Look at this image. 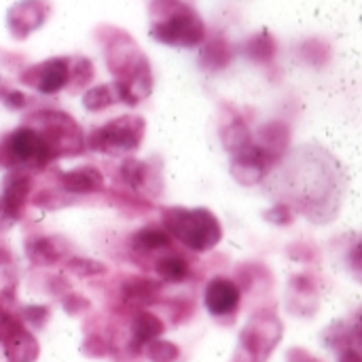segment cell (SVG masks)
Segmentation results:
<instances>
[{"label": "cell", "instance_id": "obj_1", "mask_svg": "<svg viewBox=\"0 0 362 362\" xmlns=\"http://www.w3.org/2000/svg\"><path fill=\"white\" fill-rule=\"evenodd\" d=\"M106 64L115 74V87L123 104L136 106L153 91V70L146 55L138 49L129 34L117 32V38L108 40Z\"/></svg>", "mask_w": 362, "mask_h": 362}, {"label": "cell", "instance_id": "obj_2", "mask_svg": "<svg viewBox=\"0 0 362 362\" xmlns=\"http://www.w3.org/2000/svg\"><path fill=\"white\" fill-rule=\"evenodd\" d=\"M151 36L168 47L191 49L206 40V23L195 8L180 0H155L151 4Z\"/></svg>", "mask_w": 362, "mask_h": 362}, {"label": "cell", "instance_id": "obj_3", "mask_svg": "<svg viewBox=\"0 0 362 362\" xmlns=\"http://www.w3.org/2000/svg\"><path fill=\"white\" fill-rule=\"evenodd\" d=\"M161 223L172 240L193 252H208L223 240L221 221L208 208H165L161 212Z\"/></svg>", "mask_w": 362, "mask_h": 362}, {"label": "cell", "instance_id": "obj_4", "mask_svg": "<svg viewBox=\"0 0 362 362\" xmlns=\"http://www.w3.org/2000/svg\"><path fill=\"white\" fill-rule=\"evenodd\" d=\"M25 123L32 125L40 134L45 146L49 148L53 159L72 157V155H78L85 151L83 129L68 112L51 110V108L36 110V112L28 115Z\"/></svg>", "mask_w": 362, "mask_h": 362}, {"label": "cell", "instance_id": "obj_5", "mask_svg": "<svg viewBox=\"0 0 362 362\" xmlns=\"http://www.w3.org/2000/svg\"><path fill=\"white\" fill-rule=\"evenodd\" d=\"M144 134H146V121L142 117L123 115L108 121L102 127H95L85 138V148L110 157H125L140 148Z\"/></svg>", "mask_w": 362, "mask_h": 362}, {"label": "cell", "instance_id": "obj_6", "mask_svg": "<svg viewBox=\"0 0 362 362\" xmlns=\"http://www.w3.org/2000/svg\"><path fill=\"white\" fill-rule=\"evenodd\" d=\"M284 335V325L278 314L263 310L255 314L244 331L240 333L238 350L233 362H267L274 350L280 346Z\"/></svg>", "mask_w": 362, "mask_h": 362}, {"label": "cell", "instance_id": "obj_7", "mask_svg": "<svg viewBox=\"0 0 362 362\" xmlns=\"http://www.w3.org/2000/svg\"><path fill=\"white\" fill-rule=\"evenodd\" d=\"M53 159L49 148L45 146L40 134L23 123L11 134L0 140V165L15 170V168H47Z\"/></svg>", "mask_w": 362, "mask_h": 362}, {"label": "cell", "instance_id": "obj_8", "mask_svg": "<svg viewBox=\"0 0 362 362\" xmlns=\"http://www.w3.org/2000/svg\"><path fill=\"white\" fill-rule=\"evenodd\" d=\"M278 161H280V155L267 151L265 146H261L252 140L248 146L233 153L231 176L244 187H255L276 168Z\"/></svg>", "mask_w": 362, "mask_h": 362}, {"label": "cell", "instance_id": "obj_9", "mask_svg": "<svg viewBox=\"0 0 362 362\" xmlns=\"http://www.w3.org/2000/svg\"><path fill=\"white\" fill-rule=\"evenodd\" d=\"M30 193L32 176L19 170H11L0 191V229H8L23 216Z\"/></svg>", "mask_w": 362, "mask_h": 362}, {"label": "cell", "instance_id": "obj_10", "mask_svg": "<svg viewBox=\"0 0 362 362\" xmlns=\"http://www.w3.org/2000/svg\"><path fill=\"white\" fill-rule=\"evenodd\" d=\"M68 76H70L68 57H51L30 66L21 74V83L36 89L42 95H53L59 93L64 87H68Z\"/></svg>", "mask_w": 362, "mask_h": 362}, {"label": "cell", "instance_id": "obj_11", "mask_svg": "<svg viewBox=\"0 0 362 362\" xmlns=\"http://www.w3.org/2000/svg\"><path fill=\"white\" fill-rule=\"evenodd\" d=\"M49 2L47 0H19L6 11V25L8 32L17 38L23 40L32 32H36L49 17Z\"/></svg>", "mask_w": 362, "mask_h": 362}, {"label": "cell", "instance_id": "obj_12", "mask_svg": "<svg viewBox=\"0 0 362 362\" xmlns=\"http://www.w3.org/2000/svg\"><path fill=\"white\" fill-rule=\"evenodd\" d=\"M240 301H242V288L233 280L218 276L208 282L204 293V305L212 316L216 318L233 316L240 308Z\"/></svg>", "mask_w": 362, "mask_h": 362}, {"label": "cell", "instance_id": "obj_13", "mask_svg": "<svg viewBox=\"0 0 362 362\" xmlns=\"http://www.w3.org/2000/svg\"><path fill=\"white\" fill-rule=\"evenodd\" d=\"M70 246L66 240L55 235H36L25 242V255L34 265L49 267L57 265L64 257H68Z\"/></svg>", "mask_w": 362, "mask_h": 362}, {"label": "cell", "instance_id": "obj_14", "mask_svg": "<svg viewBox=\"0 0 362 362\" xmlns=\"http://www.w3.org/2000/svg\"><path fill=\"white\" fill-rule=\"evenodd\" d=\"M121 172V178L127 187H132L136 193H142V195H157L161 193L157 189V182H159V174L153 170L151 163L146 161H140V159H125L119 168Z\"/></svg>", "mask_w": 362, "mask_h": 362}, {"label": "cell", "instance_id": "obj_15", "mask_svg": "<svg viewBox=\"0 0 362 362\" xmlns=\"http://www.w3.org/2000/svg\"><path fill=\"white\" fill-rule=\"evenodd\" d=\"M59 185L66 193L72 195H89L104 189V174L95 165H81L68 172H62Z\"/></svg>", "mask_w": 362, "mask_h": 362}, {"label": "cell", "instance_id": "obj_16", "mask_svg": "<svg viewBox=\"0 0 362 362\" xmlns=\"http://www.w3.org/2000/svg\"><path fill=\"white\" fill-rule=\"evenodd\" d=\"M4 358L6 362H36L40 356V346L36 337L21 327L4 337Z\"/></svg>", "mask_w": 362, "mask_h": 362}, {"label": "cell", "instance_id": "obj_17", "mask_svg": "<svg viewBox=\"0 0 362 362\" xmlns=\"http://www.w3.org/2000/svg\"><path fill=\"white\" fill-rule=\"evenodd\" d=\"M159 293H161V284L148 278H132L123 284V301L136 310L155 303Z\"/></svg>", "mask_w": 362, "mask_h": 362}, {"label": "cell", "instance_id": "obj_18", "mask_svg": "<svg viewBox=\"0 0 362 362\" xmlns=\"http://www.w3.org/2000/svg\"><path fill=\"white\" fill-rule=\"evenodd\" d=\"M163 331H165V327H163L159 316L144 312V310H138V314L132 320V348L142 350L146 344L161 337Z\"/></svg>", "mask_w": 362, "mask_h": 362}, {"label": "cell", "instance_id": "obj_19", "mask_svg": "<svg viewBox=\"0 0 362 362\" xmlns=\"http://www.w3.org/2000/svg\"><path fill=\"white\" fill-rule=\"evenodd\" d=\"M170 246H172L170 233L163 227H157V225L142 227L132 238V248L138 255H155V252L168 250Z\"/></svg>", "mask_w": 362, "mask_h": 362}, {"label": "cell", "instance_id": "obj_20", "mask_svg": "<svg viewBox=\"0 0 362 362\" xmlns=\"http://www.w3.org/2000/svg\"><path fill=\"white\" fill-rule=\"evenodd\" d=\"M257 144L265 146L267 151L276 153V155H284L288 142H291V129L286 123L282 121H269L265 123L259 132H257V138H252Z\"/></svg>", "mask_w": 362, "mask_h": 362}, {"label": "cell", "instance_id": "obj_21", "mask_svg": "<svg viewBox=\"0 0 362 362\" xmlns=\"http://www.w3.org/2000/svg\"><path fill=\"white\" fill-rule=\"evenodd\" d=\"M155 274L159 276V280L170 282V284H180L191 276V265L185 257L180 255H165L159 257L155 263Z\"/></svg>", "mask_w": 362, "mask_h": 362}, {"label": "cell", "instance_id": "obj_22", "mask_svg": "<svg viewBox=\"0 0 362 362\" xmlns=\"http://www.w3.org/2000/svg\"><path fill=\"white\" fill-rule=\"evenodd\" d=\"M121 98H119V91L115 87V83L110 85H95L91 89L85 91L83 95V106L91 112H100V110H106L110 108L112 104H119Z\"/></svg>", "mask_w": 362, "mask_h": 362}, {"label": "cell", "instance_id": "obj_23", "mask_svg": "<svg viewBox=\"0 0 362 362\" xmlns=\"http://www.w3.org/2000/svg\"><path fill=\"white\" fill-rule=\"evenodd\" d=\"M199 59H202V66L206 70H223L231 62L229 45L223 38H212L210 42H206Z\"/></svg>", "mask_w": 362, "mask_h": 362}, {"label": "cell", "instance_id": "obj_24", "mask_svg": "<svg viewBox=\"0 0 362 362\" xmlns=\"http://www.w3.org/2000/svg\"><path fill=\"white\" fill-rule=\"evenodd\" d=\"M250 142H252V134H250L246 121H242L240 117L233 119L231 123H227V127H223V144L231 155L242 151Z\"/></svg>", "mask_w": 362, "mask_h": 362}, {"label": "cell", "instance_id": "obj_25", "mask_svg": "<svg viewBox=\"0 0 362 362\" xmlns=\"http://www.w3.org/2000/svg\"><path fill=\"white\" fill-rule=\"evenodd\" d=\"M68 66H70V76H68V87L76 89H85L91 78H93V64L87 57H68Z\"/></svg>", "mask_w": 362, "mask_h": 362}, {"label": "cell", "instance_id": "obj_26", "mask_svg": "<svg viewBox=\"0 0 362 362\" xmlns=\"http://www.w3.org/2000/svg\"><path fill=\"white\" fill-rule=\"evenodd\" d=\"M144 348H146V358L151 362H176L180 358V348L159 337L146 344Z\"/></svg>", "mask_w": 362, "mask_h": 362}, {"label": "cell", "instance_id": "obj_27", "mask_svg": "<svg viewBox=\"0 0 362 362\" xmlns=\"http://www.w3.org/2000/svg\"><path fill=\"white\" fill-rule=\"evenodd\" d=\"M66 269L78 278H93V276H102L108 272V267L95 259H85V257H70L66 263Z\"/></svg>", "mask_w": 362, "mask_h": 362}, {"label": "cell", "instance_id": "obj_28", "mask_svg": "<svg viewBox=\"0 0 362 362\" xmlns=\"http://www.w3.org/2000/svg\"><path fill=\"white\" fill-rule=\"evenodd\" d=\"M246 53L248 57H252L255 62H269L276 53V42L269 34H257L255 38L248 40L246 45Z\"/></svg>", "mask_w": 362, "mask_h": 362}, {"label": "cell", "instance_id": "obj_29", "mask_svg": "<svg viewBox=\"0 0 362 362\" xmlns=\"http://www.w3.org/2000/svg\"><path fill=\"white\" fill-rule=\"evenodd\" d=\"M263 218L265 221H269L272 225H288L293 218H295V214H293V210L288 208V206H284V204H280V206H274L272 210H267L265 214H263Z\"/></svg>", "mask_w": 362, "mask_h": 362}, {"label": "cell", "instance_id": "obj_30", "mask_svg": "<svg viewBox=\"0 0 362 362\" xmlns=\"http://www.w3.org/2000/svg\"><path fill=\"white\" fill-rule=\"evenodd\" d=\"M62 305H64V310L70 316H81L83 312L89 310V301L85 297H81V295H74V293H70L68 297H64L62 299Z\"/></svg>", "mask_w": 362, "mask_h": 362}, {"label": "cell", "instance_id": "obj_31", "mask_svg": "<svg viewBox=\"0 0 362 362\" xmlns=\"http://www.w3.org/2000/svg\"><path fill=\"white\" fill-rule=\"evenodd\" d=\"M23 318L34 327H42L47 322V318H49V308H45V305H28V308H23Z\"/></svg>", "mask_w": 362, "mask_h": 362}, {"label": "cell", "instance_id": "obj_32", "mask_svg": "<svg viewBox=\"0 0 362 362\" xmlns=\"http://www.w3.org/2000/svg\"><path fill=\"white\" fill-rule=\"evenodd\" d=\"M0 102L4 104V106H8L11 110H19V108H23V104H25V95L23 93H19L17 89H0Z\"/></svg>", "mask_w": 362, "mask_h": 362}, {"label": "cell", "instance_id": "obj_33", "mask_svg": "<svg viewBox=\"0 0 362 362\" xmlns=\"http://www.w3.org/2000/svg\"><path fill=\"white\" fill-rule=\"evenodd\" d=\"M17 327H21V322L15 316H11L4 308H0V341H4V337L11 335Z\"/></svg>", "mask_w": 362, "mask_h": 362}, {"label": "cell", "instance_id": "obj_34", "mask_svg": "<svg viewBox=\"0 0 362 362\" xmlns=\"http://www.w3.org/2000/svg\"><path fill=\"white\" fill-rule=\"evenodd\" d=\"M339 362H362L361 352L356 346H346L339 350Z\"/></svg>", "mask_w": 362, "mask_h": 362}, {"label": "cell", "instance_id": "obj_35", "mask_svg": "<svg viewBox=\"0 0 362 362\" xmlns=\"http://www.w3.org/2000/svg\"><path fill=\"white\" fill-rule=\"evenodd\" d=\"M288 362H320L318 358H314L312 354H308L305 350L297 348V350H291L288 352Z\"/></svg>", "mask_w": 362, "mask_h": 362}]
</instances>
